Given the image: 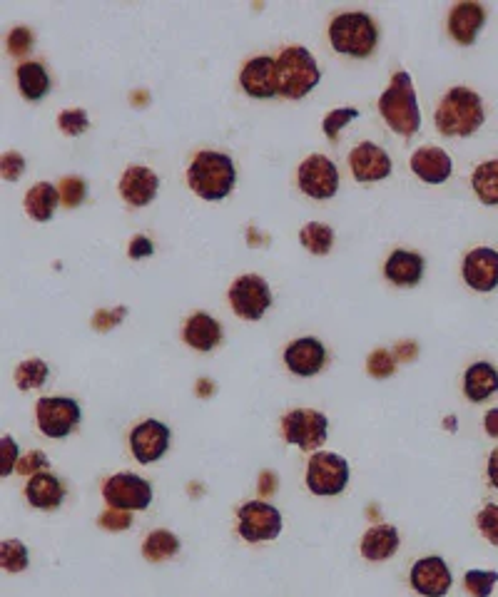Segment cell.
I'll return each instance as SVG.
<instances>
[{
    "label": "cell",
    "mask_w": 498,
    "mask_h": 597,
    "mask_svg": "<svg viewBox=\"0 0 498 597\" xmlns=\"http://www.w3.org/2000/svg\"><path fill=\"white\" fill-rule=\"evenodd\" d=\"M357 117H359L357 107H342V110H332L327 117H324V125H322L324 135H327L332 142H337L339 130H342V127H347L352 120H357Z\"/></svg>",
    "instance_id": "36"
},
{
    "label": "cell",
    "mask_w": 498,
    "mask_h": 597,
    "mask_svg": "<svg viewBox=\"0 0 498 597\" xmlns=\"http://www.w3.org/2000/svg\"><path fill=\"white\" fill-rule=\"evenodd\" d=\"M484 102L469 88H454L444 95L436 110V127L446 137H469L484 125Z\"/></svg>",
    "instance_id": "2"
},
{
    "label": "cell",
    "mask_w": 498,
    "mask_h": 597,
    "mask_svg": "<svg viewBox=\"0 0 498 597\" xmlns=\"http://www.w3.org/2000/svg\"><path fill=\"white\" fill-rule=\"evenodd\" d=\"M48 374L50 369L43 359L23 361V364L15 369V384H18L20 391L40 389V386L45 384V379H48Z\"/></svg>",
    "instance_id": "32"
},
{
    "label": "cell",
    "mask_w": 498,
    "mask_h": 597,
    "mask_svg": "<svg viewBox=\"0 0 498 597\" xmlns=\"http://www.w3.org/2000/svg\"><path fill=\"white\" fill-rule=\"evenodd\" d=\"M30 48H33V33H30L28 28L10 30L8 50L15 55V58H25Z\"/></svg>",
    "instance_id": "40"
},
{
    "label": "cell",
    "mask_w": 498,
    "mask_h": 597,
    "mask_svg": "<svg viewBox=\"0 0 498 597\" xmlns=\"http://www.w3.org/2000/svg\"><path fill=\"white\" fill-rule=\"evenodd\" d=\"M180 550V540H177L175 533L170 530H155L145 538L142 543V555H145L150 563H160V560L172 558V555Z\"/></svg>",
    "instance_id": "30"
},
{
    "label": "cell",
    "mask_w": 498,
    "mask_h": 597,
    "mask_svg": "<svg viewBox=\"0 0 498 597\" xmlns=\"http://www.w3.org/2000/svg\"><path fill=\"white\" fill-rule=\"evenodd\" d=\"M187 182H190L195 195L207 199V202H220L235 190V162L222 152H197L190 170H187Z\"/></svg>",
    "instance_id": "1"
},
{
    "label": "cell",
    "mask_w": 498,
    "mask_h": 597,
    "mask_svg": "<svg viewBox=\"0 0 498 597\" xmlns=\"http://www.w3.org/2000/svg\"><path fill=\"white\" fill-rule=\"evenodd\" d=\"M379 112L396 135L414 137L419 132L421 112L409 73H396L391 78V85L379 98Z\"/></svg>",
    "instance_id": "3"
},
{
    "label": "cell",
    "mask_w": 498,
    "mask_h": 597,
    "mask_svg": "<svg viewBox=\"0 0 498 597\" xmlns=\"http://www.w3.org/2000/svg\"><path fill=\"white\" fill-rule=\"evenodd\" d=\"M48 466V458H45V453L43 451H33V453H28V456L23 458V461L18 463V473H23V476H38L40 471H43V468Z\"/></svg>",
    "instance_id": "43"
},
{
    "label": "cell",
    "mask_w": 498,
    "mask_h": 597,
    "mask_svg": "<svg viewBox=\"0 0 498 597\" xmlns=\"http://www.w3.org/2000/svg\"><path fill=\"white\" fill-rule=\"evenodd\" d=\"M237 518H240L237 530L247 543H264V540H274L282 533V515L274 505L264 503V500L245 503Z\"/></svg>",
    "instance_id": "8"
},
{
    "label": "cell",
    "mask_w": 498,
    "mask_h": 597,
    "mask_svg": "<svg viewBox=\"0 0 498 597\" xmlns=\"http://www.w3.org/2000/svg\"><path fill=\"white\" fill-rule=\"evenodd\" d=\"M58 125H60V130H63L68 137L83 135V132L88 130V125H90L88 112H85V110H63L58 115Z\"/></svg>",
    "instance_id": "37"
},
{
    "label": "cell",
    "mask_w": 498,
    "mask_h": 597,
    "mask_svg": "<svg viewBox=\"0 0 498 597\" xmlns=\"http://www.w3.org/2000/svg\"><path fill=\"white\" fill-rule=\"evenodd\" d=\"M399 550V530L394 525H374L362 538V555L374 563L389 560Z\"/></svg>",
    "instance_id": "25"
},
{
    "label": "cell",
    "mask_w": 498,
    "mask_h": 597,
    "mask_svg": "<svg viewBox=\"0 0 498 597\" xmlns=\"http://www.w3.org/2000/svg\"><path fill=\"white\" fill-rule=\"evenodd\" d=\"M299 190L312 199H332L339 190V170L329 157L309 155L299 165Z\"/></svg>",
    "instance_id": "12"
},
{
    "label": "cell",
    "mask_w": 498,
    "mask_h": 597,
    "mask_svg": "<svg viewBox=\"0 0 498 597\" xmlns=\"http://www.w3.org/2000/svg\"><path fill=\"white\" fill-rule=\"evenodd\" d=\"M157 187H160V180L150 167H127L123 180H120V195L132 207H145L155 199Z\"/></svg>",
    "instance_id": "19"
},
{
    "label": "cell",
    "mask_w": 498,
    "mask_h": 597,
    "mask_svg": "<svg viewBox=\"0 0 498 597\" xmlns=\"http://www.w3.org/2000/svg\"><path fill=\"white\" fill-rule=\"evenodd\" d=\"M182 339H185L187 346L197 351H212L222 341V326L210 314L200 311V314L187 319L185 329H182Z\"/></svg>",
    "instance_id": "23"
},
{
    "label": "cell",
    "mask_w": 498,
    "mask_h": 597,
    "mask_svg": "<svg viewBox=\"0 0 498 597\" xmlns=\"http://www.w3.org/2000/svg\"><path fill=\"white\" fill-rule=\"evenodd\" d=\"M240 85L249 98L269 100L274 98V95H279L277 60L267 58V55H259V58L249 60L240 73Z\"/></svg>",
    "instance_id": "15"
},
{
    "label": "cell",
    "mask_w": 498,
    "mask_h": 597,
    "mask_svg": "<svg viewBox=\"0 0 498 597\" xmlns=\"http://www.w3.org/2000/svg\"><path fill=\"white\" fill-rule=\"evenodd\" d=\"M484 23L486 10L479 3H459L449 15V33L459 45H474Z\"/></svg>",
    "instance_id": "21"
},
{
    "label": "cell",
    "mask_w": 498,
    "mask_h": 597,
    "mask_svg": "<svg viewBox=\"0 0 498 597\" xmlns=\"http://www.w3.org/2000/svg\"><path fill=\"white\" fill-rule=\"evenodd\" d=\"M25 170V160L20 152H5L3 160H0V172H3V180L15 182Z\"/></svg>",
    "instance_id": "41"
},
{
    "label": "cell",
    "mask_w": 498,
    "mask_h": 597,
    "mask_svg": "<svg viewBox=\"0 0 498 597\" xmlns=\"http://www.w3.org/2000/svg\"><path fill=\"white\" fill-rule=\"evenodd\" d=\"M489 478H491V486L498 488V448L489 456Z\"/></svg>",
    "instance_id": "47"
},
{
    "label": "cell",
    "mask_w": 498,
    "mask_h": 597,
    "mask_svg": "<svg viewBox=\"0 0 498 597\" xmlns=\"http://www.w3.org/2000/svg\"><path fill=\"white\" fill-rule=\"evenodd\" d=\"M411 170L419 180L429 182V185H441L451 177L454 165L441 147H421L411 155Z\"/></svg>",
    "instance_id": "20"
},
{
    "label": "cell",
    "mask_w": 498,
    "mask_h": 597,
    "mask_svg": "<svg viewBox=\"0 0 498 597\" xmlns=\"http://www.w3.org/2000/svg\"><path fill=\"white\" fill-rule=\"evenodd\" d=\"M15 78H18V88H20V93H23L25 100L38 102L48 95L50 78H48V70H45L40 63L18 65V73H15Z\"/></svg>",
    "instance_id": "28"
},
{
    "label": "cell",
    "mask_w": 498,
    "mask_h": 597,
    "mask_svg": "<svg viewBox=\"0 0 498 597\" xmlns=\"http://www.w3.org/2000/svg\"><path fill=\"white\" fill-rule=\"evenodd\" d=\"M98 523H100V528L125 530V528H130V525H132V518H130V513H127V510L110 508V510H105L103 515H100Z\"/></svg>",
    "instance_id": "42"
},
{
    "label": "cell",
    "mask_w": 498,
    "mask_h": 597,
    "mask_svg": "<svg viewBox=\"0 0 498 597\" xmlns=\"http://www.w3.org/2000/svg\"><path fill=\"white\" fill-rule=\"evenodd\" d=\"M349 483V463L337 453H314L307 466V486L314 496H339Z\"/></svg>",
    "instance_id": "7"
},
{
    "label": "cell",
    "mask_w": 498,
    "mask_h": 597,
    "mask_svg": "<svg viewBox=\"0 0 498 597\" xmlns=\"http://www.w3.org/2000/svg\"><path fill=\"white\" fill-rule=\"evenodd\" d=\"M0 565L5 573H23L28 568V550L20 540H3L0 545Z\"/></svg>",
    "instance_id": "33"
},
{
    "label": "cell",
    "mask_w": 498,
    "mask_h": 597,
    "mask_svg": "<svg viewBox=\"0 0 498 597\" xmlns=\"http://www.w3.org/2000/svg\"><path fill=\"white\" fill-rule=\"evenodd\" d=\"M299 242H302L304 249H309L312 254H329V249H332L334 244V232L332 227H327V224H319V222H309L307 227H302V232H299Z\"/></svg>",
    "instance_id": "31"
},
{
    "label": "cell",
    "mask_w": 498,
    "mask_h": 597,
    "mask_svg": "<svg viewBox=\"0 0 498 597\" xmlns=\"http://www.w3.org/2000/svg\"><path fill=\"white\" fill-rule=\"evenodd\" d=\"M103 498L115 510H145L152 503V486L135 473H118L105 481Z\"/></svg>",
    "instance_id": "11"
},
{
    "label": "cell",
    "mask_w": 498,
    "mask_h": 597,
    "mask_svg": "<svg viewBox=\"0 0 498 597\" xmlns=\"http://www.w3.org/2000/svg\"><path fill=\"white\" fill-rule=\"evenodd\" d=\"M230 304L240 319H262L264 311L272 306L269 284L262 277H257V274H245V277L235 279V284L230 287Z\"/></svg>",
    "instance_id": "10"
},
{
    "label": "cell",
    "mask_w": 498,
    "mask_h": 597,
    "mask_svg": "<svg viewBox=\"0 0 498 597\" xmlns=\"http://www.w3.org/2000/svg\"><path fill=\"white\" fill-rule=\"evenodd\" d=\"M476 523H479L481 535H484L491 545H498V505H486V508L476 515Z\"/></svg>",
    "instance_id": "39"
},
{
    "label": "cell",
    "mask_w": 498,
    "mask_h": 597,
    "mask_svg": "<svg viewBox=\"0 0 498 597\" xmlns=\"http://www.w3.org/2000/svg\"><path fill=\"white\" fill-rule=\"evenodd\" d=\"M38 428L48 438H65L80 423V406L75 398H40L35 406Z\"/></svg>",
    "instance_id": "9"
},
{
    "label": "cell",
    "mask_w": 498,
    "mask_h": 597,
    "mask_svg": "<svg viewBox=\"0 0 498 597\" xmlns=\"http://www.w3.org/2000/svg\"><path fill=\"white\" fill-rule=\"evenodd\" d=\"M25 498H28V503L33 505V508L50 510L63 503L65 488L63 483H60V478L53 476V473H38V476L30 478L28 486H25Z\"/></svg>",
    "instance_id": "24"
},
{
    "label": "cell",
    "mask_w": 498,
    "mask_h": 597,
    "mask_svg": "<svg viewBox=\"0 0 498 597\" xmlns=\"http://www.w3.org/2000/svg\"><path fill=\"white\" fill-rule=\"evenodd\" d=\"M384 274L391 284L396 287H416L424 274V259L416 252H406V249H396L384 264Z\"/></svg>",
    "instance_id": "22"
},
{
    "label": "cell",
    "mask_w": 498,
    "mask_h": 597,
    "mask_svg": "<svg viewBox=\"0 0 498 597\" xmlns=\"http://www.w3.org/2000/svg\"><path fill=\"white\" fill-rule=\"evenodd\" d=\"M152 252H155V247H152L150 239H145V237L132 239V244H130V257L132 259H140V257H145V254H152Z\"/></svg>",
    "instance_id": "45"
},
{
    "label": "cell",
    "mask_w": 498,
    "mask_h": 597,
    "mask_svg": "<svg viewBox=\"0 0 498 597\" xmlns=\"http://www.w3.org/2000/svg\"><path fill=\"white\" fill-rule=\"evenodd\" d=\"M471 185H474L476 197L484 204H491L496 207L498 204V160H489L484 165H479L474 170V177H471Z\"/></svg>",
    "instance_id": "29"
},
{
    "label": "cell",
    "mask_w": 498,
    "mask_h": 597,
    "mask_svg": "<svg viewBox=\"0 0 498 597\" xmlns=\"http://www.w3.org/2000/svg\"><path fill=\"white\" fill-rule=\"evenodd\" d=\"M0 451H3V468H0V473H3V478H8L15 463H18V446H15V441L10 436H3L0 438Z\"/></svg>",
    "instance_id": "44"
},
{
    "label": "cell",
    "mask_w": 498,
    "mask_h": 597,
    "mask_svg": "<svg viewBox=\"0 0 498 597\" xmlns=\"http://www.w3.org/2000/svg\"><path fill=\"white\" fill-rule=\"evenodd\" d=\"M130 446L137 463L150 466V463L160 461L167 453V448H170V428L165 423L155 421V418H147L140 426L132 428Z\"/></svg>",
    "instance_id": "13"
},
{
    "label": "cell",
    "mask_w": 498,
    "mask_h": 597,
    "mask_svg": "<svg viewBox=\"0 0 498 597\" xmlns=\"http://www.w3.org/2000/svg\"><path fill=\"white\" fill-rule=\"evenodd\" d=\"M454 585L451 570L444 558L431 555V558L416 560L411 568V588L424 597H444Z\"/></svg>",
    "instance_id": "14"
},
{
    "label": "cell",
    "mask_w": 498,
    "mask_h": 597,
    "mask_svg": "<svg viewBox=\"0 0 498 597\" xmlns=\"http://www.w3.org/2000/svg\"><path fill=\"white\" fill-rule=\"evenodd\" d=\"M496 583V570H469V573L464 575V588L471 597H489Z\"/></svg>",
    "instance_id": "34"
},
{
    "label": "cell",
    "mask_w": 498,
    "mask_h": 597,
    "mask_svg": "<svg viewBox=\"0 0 498 597\" xmlns=\"http://www.w3.org/2000/svg\"><path fill=\"white\" fill-rule=\"evenodd\" d=\"M324 361H327V349L319 339L314 336H304V339H297L294 344L287 346L284 351V364L292 374L297 376H317L322 371Z\"/></svg>",
    "instance_id": "17"
},
{
    "label": "cell",
    "mask_w": 498,
    "mask_h": 597,
    "mask_svg": "<svg viewBox=\"0 0 498 597\" xmlns=\"http://www.w3.org/2000/svg\"><path fill=\"white\" fill-rule=\"evenodd\" d=\"M58 192H60V202H63L68 209H73L83 204L85 195H88V187H85L83 177H65V180L60 182Z\"/></svg>",
    "instance_id": "35"
},
{
    "label": "cell",
    "mask_w": 498,
    "mask_h": 597,
    "mask_svg": "<svg viewBox=\"0 0 498 597\" xmlns=\"http://www.w3.org/2000/svg\"><path fill=\"white\" fill-rule=\"evenodd\" d=\"M319 73L317 60L309 53L307 48H287L279 53L277 58V88L279 95L287 100H299L309 93V90L317 88Z\"/></svg>",
    "instance_id": "4"
},
{
    "label": "cell",
    "mask_w": 498,
    "mask_h": 597,
    "mask_svg": "<svg viewBox=\"0 0 498 597\" xmlns=\"http://www.w3.org/2000/svg\"><path fill=\"white\" fill-rule=\"evenodd\" d=\"M282 433L284 441L294 443L302 451H317L327 441L329 421L324 413L312 411V408H297L282 418Z\"/></svg>",
    "instance_id": "6"
},
{
    "label": "cell",
    "mask_w": 498,
    "mask_h": 597,
    "mask_svg": "<svg viewBox=\"0 0 498 597\" xmlns=\"http://www.w3.org/2000/svg\"><path fill=\"white\" fill-rule=\"evenodd\" d=\"M329 40L337 53L369 58L379 40V30L367 13H342L329 25Z\"/></svg>",
    "instance_id": "5"
},
{
    "label": "cell",
    "mask_w": 498,
    "mask_h": 597,
    "mask_svg": "<svg viewBox=\"0 0 498 597\" xmlns=\"http://www.w3.org/2000/svg\"><path fill=\"white\" fill-rule=\"evenodd\" d=\"M60 204V192L55 190L50 182H38L30 187L25 195V212L35 219V222H50Z\"/></svg>",
    "instance_id": "27"
},
{
    "label": "cell",
    "mask_w": 498,
    "mask_h": 597,
    "mask_svg": "<svg viewBox=\"0 0 498 597\" xmlns=\"http://www.w3.org/2000/svg\"><path fill=\"white\" fill-rule=\"evenodd\" d=\"M498 391V371L486 361L469 366L464 374V394L469 401L481 403Z\"/></svg>",
    "instance_id": "26"
},
{
    "label": "cell",
    "mask_w": 498,
    "mask_h": 597,
    "mask_svg": "<svg viewBox=\"0 0 498 597\" xmlns=\"http://www.w3.org/2000/svg\"><path fill=\"white\" fill-rule=\"evenodd\" d=\"M464 279L476 292H494L498 287V252L489 247H479L466 254Z\"/></svg>",
    "instance_id": "16"
},
{
    "label": "cell",
    "mask_w": 498,
    "mask_h": 597,
    "mask_svg": "<svg viewBox=\"0 0 498 597\" xmlns=\"http://www.w3.org/2000/svg\"><path fill=\"white\" fill-rule=\"evenodd\" d=\"M369 374L376 376V379H389L396 369V356L386 349H376L367 361Z\"/></svg>",
    "instance_id": "38"
},
{
    "label": "cell",
    "mask_w": 498,
    "mask_h": 597,
    "mask_svg": "<svg viewBox=\"0 0 498 597\" xmlns=\"http://www.w3.org/2000/svg\"><path fill=\"white\" fill-rule=\"evenodd\" d=\"M354 180L359 182H379L391 175V157L374 142H362L349 155Z\"/></svg>",
    "instance_id": "18"
},
{
    "label": "cell",
    "mask_w": 498,
    "mask_h": 597,
    "mask_svg": "<svg viewBox=\"0 0 498 597\" xmlns=\"http://www.w3.org/2000/svg\"><path fill=\"white\" fill-rule=\"evenodd\" d=\"M484 428H486V433H489V436L498 438V408H491V411L486 413Z\"/></svg>",
    "instance_id": "46"
}]
</instances>
